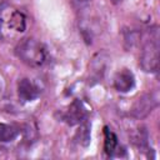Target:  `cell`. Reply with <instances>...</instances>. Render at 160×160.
I'll return each mask as SVG.
<instances>
[{
  "label": "cell",
  "mask_w": 160,
  "mask_h": 160,
  "mask_svg": "<svg viewBox=\"0 0 160 160\" xmlns=\"http://www.w3.org/2000/svg\"><path fill=\"white\" fill-rule=\"evenodd\" d=\"M132 141L139 148H145L148 145V132L144 128H138L132 135Z\"/></svg>",
  "instance_id": "obj_12"
},
{
  "label": "cell",
  "mask_w": 160,
  "mask_h": 160,
  "mask_svg": "<svg viewBox=\"0 0 160 160\" xmlns=\"http://www.w3.org/2000/svg\"><path fill=\"white\" fill-rule=\"evenodd\" d=\"M71 2L74 4V6L78 9V10H85L88 6H89V2L90 0H71Z\"/></svg>",
  "instance_id": "obj_14"
},
{
  "label": "cell",
  "mask_w": 160,
  "mask_h": 160,
  "mask_svg": "<svg viewBox=\"0 0 160 160\" xmlns=\"http://www.w3.org/2000/svg\"><path fill=\"white\" fill-rule=\"evenodd\" d=\"M159 105V94L158 91H150L146 94H142L136 99L134 102L130 115L134 119H144L146 118L156 106Z\"/></svg>",
  "instance_id": "obj_4"
},
{
  "label": "cell",
  "mask_w": 160,
  "mask_h": 160,
  "mask_svg": "<svg viewBox=\"0 0 160 160\" xmlns=\"http://www.w3.org/2000/svg\"><path fill=\"white\" fill-rule=\"evenodd\" d=\"M26 29V18L25 15L10 6V5H0V38L1 39H11L24 32Z\"/></svg>",
  "instance_id": "obj_1"
},
{
  "label": "cell",
  "mask_w": 160,
  "mask_h": 160,
  "mask_svg": "<svg viewBox=\"0 0 160 160\" xmlns=\"http://www.w3.org/2000/svg\"><path fill=\"white\" fill-rule=\"evenodd\" d=\"M159 30L154 26L148 30L140 55V66L144 71L156 72L159 70Z\"/></svg>",
  "instance_id": "obj_3"
},
{
  "label": "cell",
  "mask_w": 160,
  "mask_h": 160,
  "mask_svg": "<svg viewBox=\"0 0 160 160\" xmlns=\"http://www.w3.org/2000/svg\"><path fill=\"white\" fill-rule=\"evenodd\" d=\"M20 134L19 128L11 124H0V142H10Z\"/></svg>",
  "instance_id": "obj_10"
},
{
  "label": "cell",
  "mask_w": 160,
  "mask_h": 160,
  "mask_svg": "<svg viewBox=\"0 0 160 160\" xmlns=\"http://www.w3.org/2000/svg\"><path fill=\"white\" fill-rule=\"evenodd\" d=\"M139 32L135 31V30H130V31H125V35H124V42H125V48L126 49H130L132 48L134 45L138 44L139 41Z\"/></svg>",
  "instance_id": "obj_13"
},
{
  "label": "cell",
  "mask_w": 160,
  "mask_h": 160,
  "mask_svg": "<svg viewBox=\"0 0 160 160\" xmlns=\"http://www.w3.org/2000/svg\"><path fill=\"white\" fill-rule=\"evenodd\" d=\"M16 56L31 68H40L46 62L48 52L45 46L32 38H26L19 41L15 48Z\"/></svg>",
  "instance_id": "obj_2"
},
{
  "label": "cell",
  "mask_w": 160,
  "mask_h": 160,
  "mask_svg": "<svg viewBox=\"0 0 160 160\" xmlns=\"http://www.w3.org/2000/svg\"><path fill=\"white\" fill-rule=\"evenodd\" d=\"M80 128L79 130L76 131V135H75V139L76 141L82 145V146H88L89 142H90V124L88 122V119L84 120L81 124H79Z\"/></svg>",
  "instance_id": "obj_11"
},
{
  "label": "cell",
  "mask_w": 160,
  "mask_h": 160,
  "mask_svg": "<svg viewBox=\"0 0 160 160\" xmlns=\"http://www.w3.org/2000/svg\"><path fill=\"white\" fill-rule=\"evenodd\" d=\"M104 136H105V141H104V150L106 152V155L109 156H114L119 149V142H118V138L116 135L109 130L108 126L104 128Z\"/></svg>",
  "instance_id": "obj_9"
},
{
  "label": "cell",
  "mask_w": 160,
  "mask_h": 160,
  "mask_svg": "<svg viewBox=\"0 0 160 160\" xmlns=\"http://www.w3.org/2000/svg\"><path fill=\"white\" fill-rule=\"evenodd\" d=\"M62 119L66 124H69L70 126H74V125H79L81 124L84 120L88 119V111L84 106V104L75 99L68 108V110L64 112L62 115Z\"/></svg>",
  "instance_id": "obj_6"
},
{
  "label": "cell",
  "mask_w": 160,
  "mask_h": 160,
  "mask_svg": "<svg viewBox=\"0 0 160 160\" xmlns=\"http://www.w3.org/2000/svg\"><path fill=\"white\" fill-rule=\"evenodd\" d=\"M110 1H111L112 4H120V2L122 1V0H110Z\"/></svg>",
  "instance_id": "obj_15"
},
{
  "label": "cell",
  "mask_w": 160,
  "mask_h": 160,
  "mask_svg": "<svg viewBox=\"0 0 160 160\" xmlns=\"http://www.w3.org/2000/svg\"><path fill=\"white\" fill-rule=\"evenodd\" d=\"M135 85L134 74L129 69H121L114 76V88L120 92L130 91Z\"/></svg>",
  "instance_id": "obj_8"
},
{
  "label": "cell",
  "mask_w": 160,
  "mask_h": 160,
  "mask_svg": "<svg viewBox=\"0 0 160 160\" xmlns=\"http://www.w3.org/2000/svg\"><path fill=\"white\" fill-rule=\"evenodd\" d=\"M108 60H109V55L105 51L96 52L92 56V59L89 64V72H90L89 81H90V84L99 82L102 79L105 70H106V66H108Z\"/></svg>",
  "instance_id": "obj_5"
},
{
  "label": "cell",
  "mask_w": 160,
  "mask_h": 160,
  "mask_svg": "<svg viewBox=\"0 0 160 160\" xmlns=\"http://www.w3.org/2000/svg\"><path fill=\"white\" fill-rule=\"evenodd\" d=\"M18 95H19V99L24 102L34 101L35 99L39 98L40 89L34 81L24 78V79H20L18 82Z\"/></svg>",
  "instance_id": "obj_7"
},
{
  "label": "cell",
  "mask_w": 160,
  "mask_h": 160,
  "mask_svg": "<svg viewBox=\"0 0 160 160\" xmlns=\"http://www.w3.org/2000/svg\"><path fill=\"white\" fill-rule=\"evenodd\" d=\"M1 89H2V85H1V81H0V95H1Z\"/></svg>",
  "instance_id": "obj_16"
}]
</instances>
